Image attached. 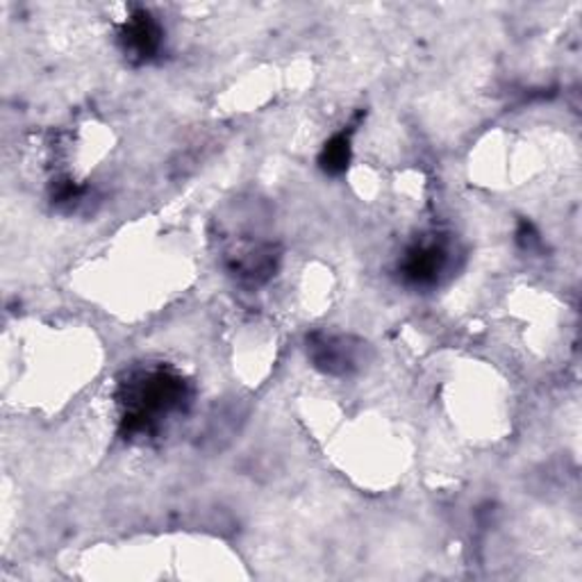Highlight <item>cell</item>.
Here are the masks:
<instances>
[{
  "label": "cell",
  "instance_id": "6da1fadb",
  "mask_svg": "<svg viewBox=\"0 0 582 582\" xmlns=\"http://www.w3.org/2000/svg\"><path fill=\"white\" fill-rule=\"evenodd\" d=\"M187 403V384L169 371H150L127 384L125 396V428L131 435H146L155 430L174 412Z\"/></svg>",
  "mask_w": 582,
  "mask_h": 582
},
{
  "label": "cell",
  "instance_id": "7a4b0ae2",
  "mask_svg": "<svg viewBox=\"0 0 582 582\" xmlns=\"http://www.w3.org/2000/svg\"><path fill=\"white\" fill-rule=\"evenodd\" d=\"M165 42V30L148 14V12H137L135 16L127 19L121 32V46L127 57H133L137 61H148L157 55Z\"/></svg>",
  "mask_w": 582,
  "mask_h": 582
},
{
  "label": "cell",
  "instance_id": "3957f363",
  "mask_svg": "<svg viewBox=\"0 0 582 582\" xmlns=\"http://www.w3.org/2000/svg\"><path fill=\"white\" fill-rule=\"evenodd\" d=\"M446 267V250L439 244H422L407 250L403 260V276L414 287L437 284Z\"/></svg>",
  "mask_w": 582,
  "mask_h": 582
},
{
  "label": "cell",
  "instance_id": "277c9868",
  "mask_svg": "<svg viewBox=\"0 0 582 582\" xmlns=\"http://www.w3.org/2000/svg\"><path fill=\"white\" fill-rule=\"evenodd\" d=\"M312 362L333 376H344L358 365V355H355V346L346 337H333V335H316L310 346Z\"/></svg>",
  "mask_w": 582,
  "mask_h": 582
},
{
  "label": "cell",
  "instance_id": "5b68a950",
  "mask_svg": "<svg viewBox=\"0 0 582 582\" xmlns=\"http://www.w3.org/2000/svg\"><path fill=\"white\" fill-rule=\"evenodd\" d=\"M318 161H321V169L326 174H333V176L342 174L350 161V137L346 133L335 135L326 144V148H323Z\"/></svg>",
  "mask_w": 582,
  "mask_h": 582
}]
</instances>
